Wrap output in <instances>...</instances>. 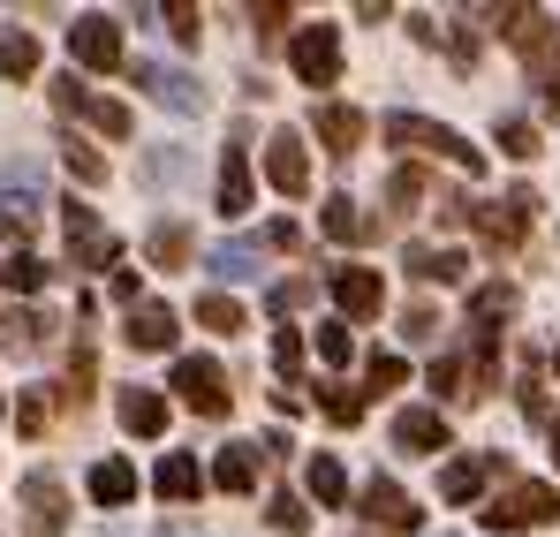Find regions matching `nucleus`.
Instances as JSON below:
<instances>
[{"instance_id": "1", "label": "nucleus", "mask_w": 560, "mask_h": 537, "mask_svg": "<svg viewBox=\"0 0 560 537\" xmlns=\"http://www.w3.org/2000/svg\"><path fill=\"white\" fill-rule=\"evenodd\" d=\"M386 137H394V144H409V152H432V160H455L463 175H485V152H477L469 137H455L447 121H424V114H386Z\"/></svg>"}, {"instance_id": "2", "label": "nucleus", "mask_w": 560, "mask_h": 537, "mask_svg": "<svg viewBox=\"0 0 560 537\" xmlns=\"http://www.w3.org/2000/svg\"><path fill=\"white\" fill-rule=\"evenodd\" d=\"M492 31H500V38H515V54L538 69V84L553 77L560 31H553V15H546V8H500V15H492Z\"/></svg>"}, {"instance_id": "3", "label": "nucleus", "mask_w": 560, "mask_h": 537, "mask_svg": "<svg viewBox=\"0 0 560 537\" xmlns=\"http://www.w3.org/2000/svg\"><path fill=\"white\" fill-rule=\"evenodd\" d=\"M485 523L492 530H538V523H560V492L553 485H500V500L485 507Z\"/></svg>"}, {"instance_id": "4", "label": "nucleus", "mask_w": 560, "mask_h": 537, "mask_svg": "<svg viewBox=\"0 0 560 537\" xmlns=\"http://www.w3.org/2000/svg\"><path fill=\"white\" fill-rule=\"evenodd\" d=\"M469 220H477V235L492 250H515L530 235V220H538V189H508L500 205H469Z\"/></svg>"}, {"instance_id": "5", "label": "nucleus", "mask_w": 560, "mask_h": 537, "mask_svg": "<svg viewBox=\"0 0 560 537\" xmlns=\"http://www.w3.org/2000/svg\"><path fill=\"white\" fill-rule=\"evenodd\" d=\"M61 235H69V258H77L84 272H106L114 258H121V243L98 227V212H92V205H77V197L61 205Z\"/></svg>"}, {"instance_id": "6", "label": "nucleus", "mask_w": 560, "mask_h": 537, "mask_svg": "<svg viewBox=\"0 0 560 537\" xmlns=\"http://www.w3.org/2000/svg\"><path fill=\"white\" fill-rule=\"evenodd\" d=\"M288 61H295L303 84H334V77H341V31H334V23H303V31L288 38Z\"/></svg>"}, {"instance_id": "7", "label": "nucleus", "mask_w": 560, "mask_h": 537, "mask_svg": "<svg viewBox=\"0 0 560 537\" xmlns=\"http://www.w3.org/2000/svg\"><path fill=\"white\" fill-rule=\"evenodd\" d=\"M175 394L197 417H228V371L212 357H175Z\"/></svg>"}, {"instance_id": "8", "label": "nucleus", "mask_w": 560, "mask_h": 537, "mask_svg": "<svg viewBox=\"0 0 560 537\" xmlns=\"http://www.w3.org/2000/svg\"><path fill=\"white\" fill-rule=\"evenodd\" d=\"M137 84L152 91L167 114H205V84L189 69H167V61H137Z\"/></svg>"}, {"instance_id": "9", "label": "nucleus", "mask_w": 560, "mask_h": 537, "mask_svg": "<svg viewBox=\"0 0 560 537\" xmlns=\"http://www.w3.org/2000/svg\"><path fill=\"white\" fill-rule=\"evenodd\" d=\"M266 182H273L280 197H303V189H311V152H303L295 129H273V137H266Z\"/></svg>"}, {"instance_id": "10", "label": "nucleus", "mask_w": 560, "mask_h": 537, "mask_svg": "<svg viewBox=\"0 0 560 537\" xmlns=\"http://www.w3.org/2000/svg\"><path fill=\"white\" fill-rule=\"evenodd\" d=\"M69 54L84 69H121V23L114 15H77L69 23Z\"/></svg>"}, {"instance_id": "11", "label": "nucleus", "mask_w": 560, "mask_h": 537, "mask_svg": "<svg viewBox=\"0 0 560 537\" xmlns=\"http://www.w3.org/2000/svg\"><path fill=\"white\" fill-rule=\"evenodd\" d=\"M54 106H61V114H84L98 137H129V106H121V98H92L77 77H61V84H54Z\"/></svg>"}, {"instance_id": "12", "label": "nucleus", "mask_w": 560, "mask_h": 537, "mask_svg": "<svg viewBox=\"0 0 560 537\" xmlns=\"http://www.w3.org/2000/svg\"><path fill=\"white\" fill-rule=\"evenodd\" d=\"M23 523H31V537H61L69 530V500H61V485L38 469V477H23Z\"/></svg>"}, {"instance_id": "13", "label": "nucleus", "mask_w": 560, "mask_h": 537, "mask_svg": "<svg viewBox=\"0 0 560 537\" xmlns=\"http://www.w3.org/2000/svg\"><path fill=\"white\" fill-rule=\"evenodd\" d=\"M364 523H372V537L378 530H417V500H409L394 477H372V485H364Z\"/></svg>"}, {"instance_id": "14", "label": "nucleus", "mask_w": 560, "mask_h": 537, "mask_svg": "<svg viewBox=\"0 0 560 537\" xmlns=\"http://www.w3.org/2000/svg\"><path fill=\"white\" fill-rule=\"evenodd\" d=\"M311 129H318V144H326V152H341V160H349V152L364 144V129H372V121H364L357 106H341V98H326V106L311 114Z\"/></svg>"}, {"instance_id": "15", "label": "nucleus", "mask_w": 560, "mask_h": 537, "mask_svg": "<svg viewBox=\"0 0 560 537\" xmlns=\"http://www.w3.org/2000/svg\"><path fill=\"white\" fill-rule=\"evenodd\" d=\"M334 303H341L349 318H378L386 288H378V272H372V266H334Z\"/></svg>"}, {"instance_id": "16", "label": "nucleus", "mask_w": 560, "mask_h": 537, "mask_svg": "<svg viewBox=\"0 0 560 537\" xmlns=\"http://www.w3.org/2000/svg\"><path fill=\"white\" fill-rule=\"evenodd\" d=\"M121 334H129V349H144V357H160V349H175V334H183V326H175V311H167V303H137Z\"/></svg>"}, {"instance_id": "17", "label": "nucleus", "mask_w": 560, "mask_h": 537, "mask_svg": "<svg viewBox=\"0 0 560 537\" xmlns=\"http://www.w3.org/2000/svg\"><path fill=\"white\" fill-rule=\"evenodd\" d=\"M492 469H508V462H500V454H463V462H447V469H440V500L469 507V500L485 492V477H492Z\"/></svg>"}, {"instance_id": "18", "label": "nucleus", "mask_w": 560, "mask_h": 537, "mask_svg": "<svg viewBox=\"0 0 560 537\" xmlns=\"http://www.w3.org/2000/svg\"><path fill=\"white\" fill-rule=\"evenodd\" d=\"M394 447L401 454H440L447 447V417H440V409H401V417H394Z\"/></svg>"}, {"instance_id": "19", "label": "nucleus", "mask_w": 560, "mask_h": 537, "mask_svg": "<svg viewBox=\"0 0 560 537\" xmlns=\"http://www.w3.org/2000/svg\"><path fill=\"white\" fill-rule=\"evenodd\" d=\"M114 409H121V432H137V440H160V432H167V401H160L152 386H121Z\"/></svg>"}, {"instance_id": "20", "label": "nucleus", "mask_w": 560, "mask_h": 537, "mask_svg": "<svg viewBox=\"0 0 560 537\" xmlns=\"http://www.w3.org/2000/svg\"><path fill=\"white\" fill-rule=\"evenodd\" d=\"M250 197H258V189H250V152H243V144H228V160H220V212H228V220H243V212H250Z\"/></svg>"}, {"instance_id": "21", "label": "nucleus", "mask_w": 560, "mask_h": 537, "mask_svg": "<svg viewBox=\"0 0 560 537\" xmlns=\"http://www.w3.org/2000/svg\"><path fill=\"white\" fill-rule=\"evenodd\" d=\"M258 462H266V454H258V440L220 447V462H212V485H220V492H250V485H258Z\"/></svg>"}, {"instance_id": "22", "label": "nucleus", "mask_w": 560, "mask_h": 537, "mask_svg": "<svg viewBox=\"0 0 560 537\" xmlns=\"http://www.w3.org/2000/svg\"><path fill=\"white\" fill-rule=\"evenodd\" d=\"M152 485H160V500H197V492H205V469H197L189 454H167V462L152 469Z\"/></svg>"}, {"instance_id": "23", "label": "nucleus", "mask_w": 560, "mask_h": 537, "mask_svg": "<svg viewBox=\"0 0 560 537\" xmlns=\"http://www.w3.org/2000/svg\"><path fill=\"white\" fill-rule=\"evenodd\" d=\"M38 341H46V318H38V311H23V303L0 311V349H8V357H31Z\"/></svg>"}, {"instance_id": "24", "label": "nucleus", "mask_w": 560, "mask_h": 537, "mask_svg": "<svg viewBox=\"0 0 560 537\" xmlns=\"http://www.w3.org/2000/svg\"><path fill=\"white\" fill-rule=\"evenodd\" d=\"M401 266L417 272V280H463L469 258H463V250H432V243H409V258H401Z\"/></svg>"}, {"instance_id": "25", "label": "nucleus", "mask_w": 560, "mask_h": 537, "mask_svg": "<svg viewBox=\"0 0 560 537\" xmlns=\"http://www.w3.org/2000/svg\"><path fill=\"white\" fill-rule=\"evenodd\" d=\"M92 500L98 507H129V500H137V469H129V462H98L92 469Z\"/></svg>"}, {"instance_id": "26", "label": "nucleus", "mask_w": 560, "mask_h": 537, "mask_svg": "<svg viewBox=\"0 0 560 537\" xmlns=\"http://www.w3.org/2000/svg\"><path fill=\"white\" fill-rule=\"evenodd\" d=\"M303 485H311V500H318V507H341V500H349V477H341V462H334V454H311Z\"/></svg>"}, {"instance_id": "27", "label": "nucleus", "mask_w": 560, "mask_h": 537, "mask_svg": "<svg viewBox=\"0 0 560 537\" xmlns=\"http://www.w3.org/2000/svg\"><path fill=\"white\" fill-rule=\"evenodd\" d=\"M469 318H477V334H492V318H515V288H508V280L469 288Z\"/></svg>"}, {"instance_id": "28", "label": "nucleus", "mask_w": 560, "mask_h": 537, "mask_svg": "<svg viewBox=\"0 0 560 537\" xmlns=\"http://www.w3.org/2000/svg\"><path fill=\"white\" fill-rule=\"evenodd\" d=\"M205 266L220 272V280H258V272H266V266H258V243H220Z\"/></svg>"}, {"instance_id": "29", "label": "nucleus", "mask_w": 560, "mask_h": 537, "mask_svg": "<svg viewBox=\"0 0 560 537\" xmlns=\"http://www.w3.org/2000/svg\"><path fill=\"white\" fill-rule=\"evenodd\" d=\"M326 235H334V243H364V235H372V220H364L349 197H326Z\"/></svg>"}, {"instance_id": "30", "label": "nucleus", "mask_w": 560, "mask_h": 537, "mask_svg": "<svg viewBox=\"0 0 560 537\" xmlns=\"http://www.w3.org/2000/svg\"><path fill=\"white\" fill-rule=\"evenodd\" d=\"M31 69H38V38L31 31H8L0 38V77H31Z\"/></svg>"}, {"instance_id": "31", "label": "nucleus", "mask_w": 560, "mask_h": 537, "mask_svg": "<svg viewBox=\"0 0 560 537\" xmlns=\"http://www.w3.org/2000/svg\"><path fill=\"white\" fill-rule=\"evenodd\" d=\"M144 250H152L160 266H183V258H189V227H175V220H160V227L144 235Z\"/></svg>"}, {"instance_id": "32", "label": "nucleus", "mask_w": 560, "mask_h": 537, "mask_svg": "<svg viewBox=\"0 0 560 537\" xmlns=\"http://www.w3.org/2000/svg\"><path fill=\"white\" fill-rule=\"evenodd\" d=\"M0 280H8L15 295H38V288H46V258H31V250H15V258L0 266Z\"/></svg>"}, {"instance_id": "33", "label": "nucleus", "mask_w": 560, "mask_h": 537, "mask_svg": "<svg viewBox=\"0 0 560 537\" xmlns=\"http://www.w3.org/2000/svg\"><path fill=\"white\" fill-rule=\"evenodd\" d=\"M197 326H212V334H243V303H235V295H205V303H197Z\"/></svg>"}, {"instance_id": "34", "label": "nucleus", "mask_w": 560, "mask_h": 537, "mask_svg": "<svg viewBox=\"0 0 560 537\" xmlns=\"http://www.w3.org/2000/svg\"><path fill=\"white\" fill-rule=\"evenodd\" d=\"M273 371H280V394H288L295 371H303V334H295V326H280V334H273Z\"/></svg>"}, {"instance_id": "35", "label": "nucleus", "mask_w": 560, "mask_h": 537, "mask_svg": "<svg viewBox=\"0 0 560 537\" xmlns=\"http://www.w3.org/2000/svg\"><path fill=\"white\" fill-rule=\"evenodd\" d=\"M424 189H432L424 167H394V175H386V197H394L401 212H417V205H424Z\"/></svg>"}, {"instance_id": "36", "label": "nucleus", "mask_w": 560, "mask_h": 537, "mask_svg": "<svg viewBox=\"0 0 560 537\" xmlns=\"http://www.w3.org/2000/svg\"><path fill=\"white\" fill-rule=\"evenodd\" d=\"M432 394H447V401H469V363H463V357H440V363H432Z\"/></svg>"}, {"instance_id": "37", "label": "nucleus", "mask_w": 560, "mask_h": 537, "mask_svg": "<svg viewBox=\"0 0 560 537\" xmlns=\"http://www.w3.org/2000/svg\"><path fill=\"white\" fill-rule=\"evenodd\" d=\"M318 401H326V417H334V424H364V394H357V386H326Z\"/></svg>"}, {"instance_id": "38", "label": "nucleus", "mask_w": 560, "mask_h": 537, "mask_svg": "<svg viewBox=\"0 0 560 537\" xmlns=\"http://www.w3.org/2000/svg\"><path fill=\"white\" fill-rule=\"evenodd\" d=\"M61 160H69V175H77V182H106V160H98L92 144H77V137H61Z\"/></svg>"}, {"instance_id": "39", "label": "nucleus", "mask_w": 560, "mask_h": 537, "mask_svg": "<svg viewBox=\"0 0 560 537\" xmlns=\"http://www.w3.org/2000/svg\"><path fill=\"white\" fill-rule=\"evenodd\" d=\"M500 152L508 160H538V129L530 121H500Z\"/></svg>"}, {"instance_id": "40", "label": "nucleus", "mask_w": 560, "mask_h": 537, "mask_svg": "<svg viewBox=\"0 0 560 537\" xmlns=\"http://www.w3.org/2000/svg\"><path fill=\"white\" fill-rule=\"evenodd\" d=\"M31 220H38V205H15V197H0V243H23V235H31Z\"/></svg>"}, {"instance_id": "41", "label": "nucleus", "mask_w": 560, "mask_h": 537, "mask_svg": "<svg viewBox=\"0 0 560 537\" xmlns=\"http://www.w3.org/2000/svg\"><path fill=\"white\" fill-rule=\"evenodd\" d=\"M401 378H409V363H401V357H372V363H364V386H372V394H394Z\"/></svg>"}, {"instance_id": "42", "label": "nucleus", "mask_w": 560, "mask_h": 537, "mask_svg": "<svg viewBox=\"0 0 560 537\" xmlns=\"http://www.w3.org/2000/svg\"><path fill=\"white\" fill-rule=\"evenodd\" d=\"M349 357H357V341H349V326H318V363H334V371H341Z\"/></svg>"}, {"instance_id": "43", "label": "nucleus", "mask_w": 560, "mask_h": 537, "mask_svg": "<svg viewBox=\"0 0 560 537\" xmlns=\"http://www.w3.org/2000/svg\"><path fill=\"white\" fill-rule=\"evenodd\" d=\"M266 515H273V530H303V523H311V507H303V500H295V492H273V507H266Z\"/></svg>"}, {"instance_id": "44", "label": "nucleus", "mask_w": 560, "mask_h": 537, "mask_svg": "<svg viewBox=\"0 0 560 537\" xmlns=\"http://www.w3.org/2000/svg\"><path fill=\"white\" fill-rule=\"evenodd\" d=\"M46 417H54V409H46V394H23V401H15V432H23V440H38V432H46Z\"/></svg>"}, {"instance_id": "45", "label": "nucleus", "mask_w": 560, "mask_h": 537, "mask_svg": "<svg viewBox=\"0 0 560 537\" xmlns=\"http://www.w3.org/2000/svg\"><path fill=\"white\" fill-rule=\"evenodd\" d=\"M401 341H440V311H401Z\"/></svg>"}, {"instance_id": "46", "label": "nucleus", "mask_w": 560, "mask_h": 537, "mask_svg": "<svg viewBox=\"0 0 560 537\" xmlns=\"http://www.w3.org/2000/svg\"><path fill=\"white\" fill-rule=\"evenodd\" d=\"M515 394H523V417H530V424H553V417H546V386H538V371H523Z\"/></svg>"}, {"instance_id": "47", "label": "nucleus", "mask_w": 560, "mask_h": 537, "mask_svg": "<svg viewBox=\"0 0 560 537\" xmlns=\"http://www.w3.org/2000/svg\"><path fill=\"white\" fill-rule=\"evenodd\" d=\"M266 303H273L280 318H288V311H303V303H311V280H280V288L266 295Z\"/></svg>"}, {"instance_id": "48", "label": "nucleus", "mask_w": 560, "mask_h": 537, "mask_svg": "<svg viewBox=\"0 0 560 537\" xmlns=\"http://www.w3.org/2000/svg\"><path fill=\"white\" fill-rule=\"evenodd\" d=\"M167 31H175L183 46H197V31H205V15H197V8H167Z\"/></svg>"}, {"instance_id": "49", "label": "nucleus", "mask_w": 560, "mask_h": 537, "mask_svg": "<svg viewBox=\"0 0 560 537\" xmlns=\"http://www.w3.org/2000/svg\"><path fill=\"white\" fill-rule=\"evenodd\" d=\"M266 250H303V227H295V220H273V227H266Z\"/></svg>"}, {"instance_id": "50", "label": "nucleus", "mask_w": 560, "mask_h": 537, "mask_svg": "<svg viewBox=\"0 0 560 537\" xmlns=\"http://www.w3.org/2000/svg\"><path fill=\"white\" fill-rule=\"evenodd\" d=\"M250 23H258V38H280L288 31V8H250Z\"/></svg>"}, {"instance_id": "51", "label": "nucleus", "mask_w": 560, "mask_h": 537, "mask_svg": "<svg viewBox=\"0 0 560 537\" xmlns=\"http://www.w3.org/2000/svg\"><path fill=\"white\" fill-rule=\"evenodd\" d=\"M144 175H152V182H183V152H152Z\"/></svg>"}, {"instance_id": "52", "label": "nucleus", "mask_w": 560, "mask_h": 537, "mask_svg": "<svg viewBox=\"0 0 560 537\" xmlns=\"http://www.w3.org/2000/svg\"><path fill=\"white\" fill-rule=\"evenodd\" d=\"M409 38L417 46H440V15H409Z\"/></svg>"}, {"instance_id": "53", "label": "nucleus", "mask_w": 560, "mask_h": 537, "mask_svg": "<svg viewBox=\"0 0 560 537\" xmlns=\"http://www.w3.org/2000/svg\"><path fill=\"white\" fill-rule=\"evenodd\" d=\"M114 303H129V311L144 303V288H137V272H114Z\"/></svg>"}, {"instance_id": "54", "label": "nucleus", "mask_w": 560, "mask_h": 537, "mask_svg": "<svg viewBox=\"0 0 560 537\" xmlns=\"http://www.w3.org/2000/svg\"><path fill=\"white\" fill-rule=\"evenodd\" d=\"M546 106H553V114H560V69H553V77H546Z\"/></svg>"}, {"instance_id": "55", "label": "nucleus", "mask_w": 560, "mask_h": 537, "mask_svg": "<svg viewBox=\"0 0 560 537\" xmlns=\"http://www.w3.org/2000/svg\"><path fill=\"white\" fill-rule=\"evenodd\" d=\"M553 462H560V424H553Z\"/></svg>"}, {"instance_id": "56", "label": "nucleus", "mask_w": 560, "mask_h": 537, "mask_svg": "<svg viewBox=\"0 0 560 537\" xmlns=\"http://www.w3.org/2000/svg\"><path fill=\"white\" fill-rule=\"evenodd\" d=\"M440 537H463V530H440Z\"/></svg>"}, {"instance_id": "57", "label": "nucleus", "mask_w": 560, "mask_h": 537, "mask_svg": "<svg viewBox=\"0 0 560 537\" xmlns=\"http://www.w3.org/2000/svg\"><path fill=\"white\" fill-rule=\"evenodd\" d=\"M553 363H560V349H553Z\"/></svg>"}, {"instance_id": "58", "label": "nucleus", "mask_w": 560, "mask_h": 537, "mask_svg": "<svg viewBox=\"0 0 560 537\" xmlns=\"http://www.w3.org/2000/svg\"><path fill=\"white\" fill-rule=\"evenodd\" d=\"M364 537H372V530H364Z\"/></svg>"}]
</instances>
